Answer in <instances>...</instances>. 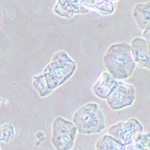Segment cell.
<instances>
[{
  "mask_svg": "<svg viewBox=\"0 0 150 150\" xmlns=\"http://www.w3.org/2000/svg\"><path fill=\"white\" fill-rule=\"evenodd\" d=\"M77 68L76 62L64 50L53 55L41 74L33 77V86L41 98L50 95L71 78Z\"/></svg>",
  "mask_w": 150,
  "mask_h": 150,
  "instance_id": "1",
  "label": "cell"
},
{
  "mask_svg": "<svg viewBox=\"0 0 150 150\" xmlns=\"http://www.w3.org/2000/svg\"><path fill=\"white\" fill-rule=\"evenodd\" d=\"M104 64L108 72L116 80H125L131 77L136 63L128 43L112 45L104 56Z\"/></svg>",
  "mask_w": 150,
  "mask_h": 150,
  "instance_id": "2",
  "label": "cell"
},
{
  "mask_svg": "<svg viewBox=\"0 0 150 150\" xmlns=\"http://www.w3.org/2000/svg\"><path fill=\"white\" fill-rule=\"evenodd\" d=\"M73 123L77 131L83 134H99L105 129V120L102 110L96 103H89L74 112Z\"/></svg>",
  "mask_w": 150,
  "mask_h": 150,
  "instance_id": "3",
  "label": "cell"
},
{
  "mask_svg": "<svg viewBox=\"0 0 150 150\" xmlns=\"http://www.w3.org/2000/svg\"><path fill=\"white\" fill-rule=\"evenodd\" d=\"M77 129L71 122L62 117L55 119L53 123L51 142L56 150H71L77 137Z\"/></svg>",
  "mask_w": 150,
  "mask_h": 150,
  "instance_id": "4",
  "label": "cell"
},
{
  "mask_svg": "<svg viewBox=\"0 0 150 150\" xmlns=\"http://www.w3.org/2000/svg\"><path fill=\"white\" fill-rule=\"evenodd\" d=\"M143 127L137 119H130L127 122H120L110 127L109 135L121 142L124 146L136 143L143 134Z\"/></svg>",
  "mask_w": 150,
  "mask_h": 150,
  "instance_id": "5",
  "label": "cell"
},
{
  "mask_svg": "<svg viewBox=\"0 0 150 150\" xmlns=\"http://www.w3.org/2000/svg\"><path fill=\"white\" fill-rule=\"evenodd\" d=\"M135 97V88L133 85L119 81L106 100L111 110H119L132 105Z\"/></svg>",
  "mask_w": 150,
  "mask_h": 150,
  "instance_id": "6",
  "label": "cell"
},
{
  "mask_svg": "<svg viewBox=\"0 0 150 150\" xmlns=\"http://www.w3.org/2000/svg\"><path fill=\"white\" fill-rule=\"evenodd\" d=\"M94 0H57L53 12L65 18H71L76 14H86Z\"/></svg>",
  "mask_w": 150,
  "mask_h": 150,
  "instance_id": "7",
  "label": "cell"
},
{
  "mask_svg": "<svg viewBox=\"0 0 150 150\" xmlns=\"http://www.w3.org/2000/svg\"><path fill=\"white\" fill-rule=\"evenodd\" d=\"M130 46L132 57L136 65L149 70V41L141 38H135L131 41Z\"/></svg>",
  "mask_w": 150,
  "mask_h": 150,
  "instance_id": "8",
  "label": "cell"
},
{
  "mask_svg": "<svg viewBox=\"0 0 150 150\" xmlns=\"http://www.w3.org/2000/svg\"><path fill=\"white\" fill-rule=\"evenodd\" d=\"M117 80L108 72H103L92 87L93 93L98 98L106 99L117 84Z\"/></svg>",
  "mask_w": 150,
  "mask_h": 150,
  "instance_id": "9",
  "label": "cell"
},
{
  "mask_svg": "<svg viewBox=\"0 0 150 150\" xmlns=\"http://www.w3.org/2000/svg\"><path fill=\"white\" fill-rule=\"evenodd\" d=\"M150 4H137L133 10L135 21L141 29L149 27L150 23Z\"/></svg>",
  "mask_w": 150,
  "mask_h": 150,
  "instance_id": "10",
  "label": "cell"
},
{
  "mask_svg": "<svg viewBox=\"0 0 150 150\" xmlns=\"http://www.w3.org/2000/svg\"><path fill=\"white\" fill-rule=\"evenodd\" d=\"M96 150H125V146L110 135L105 134L96 143Z\"/></svg>",
  "mask_w": 150,
  "mask_h": 150,
  "instance_id": "11",
  "label": "cell"
},
{
  "mask_svg": "<svg viewBox=\"0 0 150 150\" xmlns=\"http://www.w3.org/2000/svg\"><path fill=\"white\" fill-rule=\"evenodd\" d=\"M96 9L103 15L112 14L115 11L114 2L111 0H94L89 9Z\"/></svg>",
  "mask_w": 150,
  "mask_h": 150,
  "instance_id": "12",
  "label": "cell"
},
{
  "mask_svg": "<svg viewBox=\"0 0 150 150\" xmlns=\"http://www.w3.org/2000/svg\"><path fill=\"white\" fill-rule=\"evenodd\" d=\"M14 137V128L11 123L0 126V142L9 143Z\"/></svg>",
  "mask_w": 150,
  "mask_h": 150,
  "instance_id": "13",
  "label": "cell"
},
{
  "mask_svg": "<svg viewBox=\"0 0 150 150\" xmlns=\"http://www.w3.org/2000/svg\"><path fill=\"white\" fill-rule=\"evenodd\" d=\"M136 143L141 146L143 148L149 149V133L142 134L138 140L136 141Z\"/></svg>",
  "mask_w": 150,
  "mask_h": 150,
  "instance_id": "14",
  "label": "cell"
},
{
  "mask_svg": "<svg viewBox=\"0 0 150 150\" xmlns=\"http://www.w3.org/2000/svg\"><path fill=\"white\" fill-rule=\"evenodd\" d=\"M125 150H149L148 149H145L142 147L141 146L138 145L137 143H133L131 144H128L127 146H125Z\"/></svg>",
  "mask_w": 150,
  "mask_h": 150,
  "instance_id": "15",
  "label": "cell"
},
{
  "mask_svg": "<svg viewBox=\"0 0 150 150\" xmlns=\"http://www.w3.org/2000/svg\"><path fill=\"white\" fill-rule=\"evenodd\" d=\"M143 38H145V40L149 41L150 40V26L147 27L146 29H144V32L143 33Z\"/></svg>",
  "mask_w": 150,
  "mask_h": 150,
  "instance_id": "16",
  "label": "cell"
},
{
  "mask_svg": "<svg viewBox=\"0 0 150 150\" xmlns=\"http://www.w3.org/2000/svg\"><path fill=\"white\" fill-rule=\"evenodd\" d=\"M111 1H112L113 2H117L118 0H111Z\"/></svg>",
  "mask_w": 150,
  "mask_h": 150,
  "instance_id": "17",
  "label": "cell"
},
{
  "mask_svg": "<svg viewBox=\"0 0 150 150\" xmlns=\"http://www.w3.org/2000/svg\"><path fill=\"white\" fill-rule=\"evenodd\" d=\"M1 102H2V98H0V104H1Z\"/></svg>",
  "mask_w": 150,
  "mask_h": 150,
  "instance_id": "18",
  "label": "cell"
}]
</instances>
